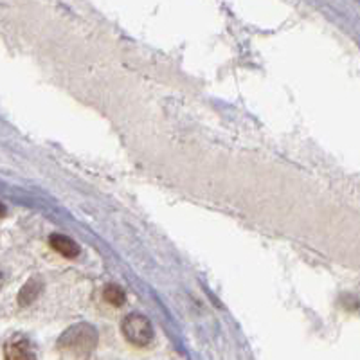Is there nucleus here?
<instances>
[{
	"instance_id": "obj_4",
	"label": "nucleus",
	"mask_w": 360,
	"mask_h": 360,
	"mask_svg": "<svg viewBox=\"0 0 360 360\" xmlns=\"http://www.w3.org/2000/svg\"><path fill=\"white\" fill-rule=\"evenodd\" d=\"M49 245L56 250L58 254H62L63 258H78L79 256V245L74 242L72 238L65 236V234H60V233H54L49 236Z\"/></svg>"
},
{
	"instance_id": "obj_8",
	"label": "nucleus",
	"mask_w": 360,
	"mask_h": 360,
	"mask_svg": "<svg viewBox=\"0 0 360 360\" xmlns=\"http://www.w3.org/2000/svg\"><path fill=\"white\" fill-rule=\"evenodd\" d=\"M2 285H4V272L0 270V288H2Z\"/></svg>"
},
{
	"instance_id": "obj_7",
	"label": "nucleus",
	"mask_w": 360,
	"mask_h": 360,
	"mask_svg": "<svg viewBox=\"0 0 360 360\" xmlns=\"http://www.w3.org/2000/svg\"><path fill=\"white\" fill-rule=\"evenodd\" d=\"M6 213H8V209H6V205L0 202V218H4Z\"/></svg>"
},
{
	"instance_id": "obj_3",
	"label": "nucleus",
	"mask_w": 360,
	"mask_h": 360,
	"mask_svg": "<svg viewBox=\"0 0 360 360\" xmlns=\"http://www.w3.org/2000/svg\"><path fill=\"white\" fill-rule=\"evenodd\" d=\"M4 356L6 360H37L33 344L24 335H13L4 344Z\"/></svg>"
},
{
	"instance_id": "obj_2",
	"label": "nucleus",
	"mask_w": 360,
	"mask_h": 360,
	"mask_svg": "<svg viewBox=\"0 0 360 360\" xmlns=\"http://www.w3.org/2000/svg\"><path fill=\"white\" fill-rule=\"evenodd\" d=\"M121 332H123L124 339L137 348H146L155 337L152 321L143 314H128L121 323Z\"/></svg>"
},
{
	"instance_id": "obj_6",
	"label": "nucleus",
	"mask_w": 360,
	"mask_h": 360,
	"mask_svg": "<svg viewBox=\"0 0 360 360\" xmlns=\"http://www.w3.org/2000/svg\"><path fill=\"white\" fill-rule=\"evenodd\" d=\"M103 299H105L110 307L119 308L127 303V294H124V290L121 287H117L114 283H108L107 287L103 288Z\"/></svg>"
},
{
	"instance_id": "obj_5",
	"label": "nucleus",
	"mask_w": 360,
	"mask_h": 360,
	"mask_svg": "<svg viewBox=\"0 0 360 360\" xmlns=\"http://www.w3.org/2000/svg\"><path fill=\"white\" fill-rule=\"evenodd\" d=\"M41 288H44V283H41L40 278L29 279L24 287H22L20 294H18V303H20L22 307H27V304L34 303L38 299V295L41 294Z\"/></svg>"
},
{
	"instance_id": "obj_1",
	"label": "nucleus",
	"mask_w": 360,
	"mask_h": 360,
	"mask_svg": "<svg viewBox=\"0 0 360 360\" xmlns=\"http://www.w3.org/2000/svg\"><path fill=\"white\" fill-rule=\"evenodd\" d=\"M98 346V330L89 323H78L67 328L58 339V348L74 356H85Z\"/></svg>"
}]
</instances>
